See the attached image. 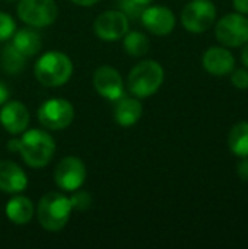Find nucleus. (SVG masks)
<instances>
[{"instance_id":"nucleus-1","label":"nucleus","mask_w":248,"mask_h":249,"mask_svg":"<svg viewBox=\"0 0 248 249\" xmlns=\"http://www.w3.org/2000/svg\"><path fill=\"white\" fill-rule=\"evenodd\" d=\"M7 149L18 152L22 160L31 168H44L50 163L56 152L54 139L44 130H25L19 139L9 140Z\"/></svg>"},{"instance_id":"nucleus-2","label":"nucleus","mask_w":248,"mask_h":249,"mask_svg":"<svg viewBox=\"0 0 248 249\" xmlns=\"http://www.w3.org/2000/svg\"><path fill=\"white\" fill-rule=\"evenodd\" d=\"M72 73V60L60 51H48L42 54L34 66L35 79L47 88H57L67 83Z\"/></svg>"},{"instance_id":"nucleus-3","label":"nucleus","mask_w":248,"mask_h":249,"mask_svg":"<svg viewBox=\"0 0 248 249\" xmlns=\"http://www.w3.org/2000/svg\"><path fill=\"white\" fill-rule=\"evenodd\" d=\"M72 210L69 197L61 193H47L38 203L37 217L42 229L57 232L67 225Z\"/></svg>"},{"instance_id":"nucleus-4","label":"nucleus","mask_w":248,"mask_h":249,"mask_svg":"<svg viewBox=\"0 0 248 249\" xmlns=\"http://www.w3.org/2000/svg\"><path fill=\"white\" fill-rule=\"evenodd\" d=\"M164 82V69L155 60H145L136 64L127 77V86L136 98H148L158 92Z\"/></svg>"},{"instance_id":"nucleus-5","label":"nucleus","mask_w":248,"mask_h":249,"mask_svg":"<svg viewBox=\"0 0 248 249\" xmlns=\"http://www.w3.org/2000/svg\"><path fill=\"white\" fill-rule=\"evenodd\" d=\"M18 16L32 28H44L56 22L58 9L54 0H20Z\"/></svg>"},{"instance_id":"nucleus-6","label":"nucleus","mask_w":248,"mask_h":249,"mask_svg":"<svg viewBox=\"0 0 248 249\" xmlns=\"http://www.w3.org/2000/svg\"><path fill=\"white\" fill-rule=\"evenodd\" d=\"M73 118L75 108L63 98L48 99L38 109V121L47 130H64L73 123Z\"/></svg>"},{"instance_id":"nucleus-7","label":"nucleus","mask_w":248,"mask_h":249,"mask_svg":"<svg viewBox=\"0 0 248 249\" xmlns=\"http://www.w3.org/2000/svg\"><path fill=\"white\" fill-rule=\"evenodd\" d=\"M216 19V7L210 0H193L181 12L183 26L193 34L206 32Z\"/></svg>"},{"instance_id":"nucleus-8","label":"nucleus","mask_w":248,"mask_h":249,"mask_svg":"<svg viewBox=\"0 0 248 249\" xmlns=\"http://www.w3.org/2000/svg\"><path fill=\"white\" fill-rule=\"evenodd\" d=\"M215 35L225 47L237 48L244 45L248 41V18L241 13L222 16L215 26Z\"/></svg>"},{"instance_id":"nucleus-9","label":"nucleus","mask_w":248,"mask_h":249,"mask_svg":"<svg viewBox=\"0 0 248 249\" xmlns=\"http://www.w3.org/2000/svg\"><path fill=\"white\" fill-rule=\"evenodd\" d=\"M86 178L85 163L76 156L63 158L54 171V182L63 191H76L79 190Z\"/></svg>"},{"instance_id":"nucleus-10","label":"nucleus","mask_w":248,"mask_h":249,"mask_svg":"<svg viewBox=\"0 0 248 249\" xmlns=\"http://www.w3.org/2000/svg\"><path fill=\"white\" fill-rule=\"evenodd\" d=\"M94 31L102 41L121 39L129 32V18L121 10L102 12L94 22Z\"/></svg>"},{"instance_id":"nucleus-11","label":"nucleus","mask_w":248,"mask_h":249,"mask_svg":"<svg viewBox=\"0 0 248 249\" xmlns=\"http://www.w3.org/2000/svg\"><path fill=\"white\" fill-rule=\"evenodd\" d=\"M94 88L95 90L110 101H117L121 96H124V85L120 73L108 66H102L95 70L94 77Z\"/></svg>"},{"instance_id":"nucleus-12","label":"nucleus","mask_w":248,"mask_h":249,"mask_svg":"<svg viewBox=\"0 0 248 249\" xmlns=\"http://www.w3.org/2000/svg\"><path fill=\"white\" fill-rule=\"evenodd\" d=\"M140 20L149 32H152L153 35H159V36L168 35L170 32H172L175 26L174 13L168 7H164V6L145 7L140 15Z\"/></svg>"},{"instance_id":"nucleus-13","label":"nucleus","mask_w":248,"mask_h":249,"mask_svg":"<svg viewBox=\"0 0 248 249\" xmlns=\"http://www.w3.org/2000/svg\"><path fill=\"white\" fill-rule=\"evenodd\" d=\"M0 124L7 133L13 136L23 133L29 124L28 108L18 101L4 102L3 108L0 109Z\"/></svg>"},{"instance_id":"nucleus-14","label":"nucleus","mask_w":248,"mask_h":249,"mask_svg":"<svg viewBox=\"0 0 248 249\" xmlns=\"http://www.w3.org/2000/svg\"><path fill=\"white\" fill-rule=\"evenodd\" d=\"M203 69L212 76H227L235 67V58L232 53L224 47H210L206 50L202 58Z\"/></svg>"},{"instance_id":"nucleus-15","label":"nucleus","mask_w":248,"mask_h":249,"mask_svg":"<svg viewBox=\"0 0 248 249\" xmlns=\"http://www.w3.org/2000/svg\"><path fill=\"white\" fill-rule=\"evenodd\" d=\"M28 187V177L23 169L12 160H0V191L19 194Z\"/></svg>"},{"instance_id":"nucleus-16","label":"nucleus","mask_w":248,"mask_h":249,"mask_svg":"<svg viewBox=\"0 0 248 249\" xmlns=\"http://www.w3.org/2000/svg\"><path fill=\"white\" fill-rule=\"evenodd\" d=\"M142 114H143V107L139 99L126 98V96L117 99L114 108V120L118 125L132 127L140 120Z\"/></svg>"},{"instance_id":"nucleus-17","label":"nucleus","mask_w":248,"mask_h":249,"mask_svg":"<svg viewBox=\"0 0 248 249\" xmlns=\"http://www.w3.org/2000/svg\"><path fill=\"white\" fill-rule=\"evenodd\" d=\"M35 207L25 196H15L6 204V216L15 225H26L34 217Z\"/></svg>"},{"instance_id":"nucleus-18","label":"nucleus","mask_w":248,"mask_h":249,"mask_svg":"<svg viewBox=\"0 0 248 249\" xmlns=\"http://www.w3.org/2000/svg\"><path fill=\"white\" fill-rule=\"evenodd\" d=\"M12 44L25 57L35 55L37 53H39V50L42 47L41 35L37 31L31 29V28H23V29L18 31V32L15 31Z\"/></svg>"},{"instance_id":"nucleus-19","label":"nucleus","mask_w":248,"mask_h":249,"mask_svg":"<svg viewBox=\"0 0 248 249\" xmlns=\"http://www.w3.org/2000/svg\"><path fill=\"white\" fill-rule=\"evenodd\" d=\"M228 147L238 158L248 156V121H240L231 128L228 134Z\"/></svg>"},{"instance_id":"nucleus-20","label":"nucleus","mask_w":248,"mask_h":249,"mask_svg":"<svg viewBox=\"0 0 248 249\" xmlns=\"http://www.w3.org/2000/svg\"><path fill=\"white\" fill-rule=\"evenodd\" d=\"M25 55L19 53L13 44H7L0 54V66L7 74H19L25 67Z\"/></svg>"},{"instance_id":"nucleus-21","label":"nucleus","mask_w":248,"mask_h":249,"mask_svg":"<svg viewBox=\"0 0 248 249\" xmlns=\"http://www.w3.org/2000/svg\"><path fill=\"white\" fill-rule=\"evenodd\" d=\"M123 38H124L123 45H124V50L129 55L142 57L151 48V42H149L148 36L142 32H137V31L127 32Z\"/></svg>"},{"instance_id":"nucleus-22","label":"nucleus","mask_w":248,"mask_h":249,"mask_svg":"<svg viewBox=\"0 0 248 249\" xmlns=\"http://www.w3.org/2000/svg\"><path fill=\"white\" fill-rule=\"evenodd\" d=\"M16 31V23L9 13L0 12V42L13 36Z\"/></svg>"},{"instance_id":"nucleus-23","label":"nucleus","mask_w":248,"mask_h":249,"mask_svg":"<svg viewBox=\"0 0 248 249\" xmlns=\"http://www.w3.org/2000/svg\"><path fill=\"white\" fill-rule=\"evenodd\" d=\"M69 200H70L72 209L77 210V212L89 209V206L92 203V198L86 191H77V190L73 191V194H72V197H69Z\"/></svg>"},{"instance_id":"nucleus-24","label":"nucleus","mask_w":248,"mask_h":249,"mask_svg":"<svg viewBox=\"0 0 248 249\" xmlns=\"http://www.w3.org/2000/svg\"><path fill=\"white\" fill-rule=\"evenodd\" d=\"M120 10L127 16V18H140L142 12H143V6L137 4L133 0H120Z\"/></svg>"},{"instance_id":"nucleus-25","label":"nucleus","mask_w":248,"mask_h":249,"mask_svg":"<svg viewBox=\"0 0 248 249\" xmlns=\"http://www.w3.org/2000/svg\"><path fill=\"white\" fill-rule=\"evenodd\" d=\"M231 73H232L231 82H232V85L237 89H241V90L248 89V70H246V69H237V70H232Z\"/></svg>"},{"instance_id":"nucleus-26","label":"nucleus","mask_w":248,"mask_h":249,"mask_svg":"<svg viewBox=\"0 0 248 249\" xmlns=\"http://www.w3.org/2000/svg\"><path fill=\"white\" fill-rule=\"evenodd\" d=\"M237 175L241 181L248 182V156L241 158L240 163L237 165Z\"/></svg>"},{"instance_id":"nucleus-27","label":"nucleus","mask_w":248,"mask_h":249,"mask_svg":"<svg viewBox=\"0 0 248 249\" xmlns=\"http://www.w3.org/2000/svg\"><path fill=\"white\" fill-rule=\"evenodd\" d=\"M235 10L241 15H248V0H232Z\"/></svg>"},{"instance_id":"nucleus-28","label":"nucleus","mask_w":248,"mask_h":249,"mask_svg":"<svg viewBox=\"0 0 248 249\" xmlns=\"http://www.w3.org/2000/svg\"><path fill=\"white\" fill-rule=\"evenodd\" d=\"M9 99V89L7 86L0 80V105H3L4 102H7Z\"/></svg>"},{"instance_id":"nucleus-29","label":"nucleus","mask_w":248,"mask_h":249,"mask_svg":"<svg viewBox=\"0 0 248 249\" xmlns=\"http://www.w3.org/2000/svg\"><path fill=\"white\" fill-rule=\"evenodd\" d=\"M75 4L77 6H85V7H89V6H94L95 3H98L99 0H72Z\"/></svg>"},{"instance_id":"nucleus-30","label":"nucleus","mask_w":248,"mask_h":249,"mask_svg":"<svg viewBox=\"0 0 248 249\" xmlns=\"http://www.w3.org/2000/svg\"><path fill=\"white\" fill-rule=\"evenodd\" d=\"M241 61H243V64L248 69V41L244 44V48L241 51Z\"/></svg>"},{"instance_id":"nucleus-31","label":"nucleus","mask_w":248,"mask_h":249,"mask_svg":"<svg viewBox=\"0 0 248 249\" xmlns=\"http://www.w3.org/2000/svg\"><path fill=\"white\" fill-rule=\"evenodd\" d=\"M133 1H136L137 4H140V6L146 7L148 4H151V1H152V0H133Z\"/></svg>"},{"instance_id":"nucleus-32","label":"nucleus","mask_w":248,"mask_h":249,"mask_svg":"<svg viewBox=\"0 0 248 249\" xmlns=\"http://www.w3.org/2000/svg\"><path fill=\"white\" fill-rule=\"evenodd\" d=\"M7 1H13V0H7Z\"/></svg>"}]
</instances>
